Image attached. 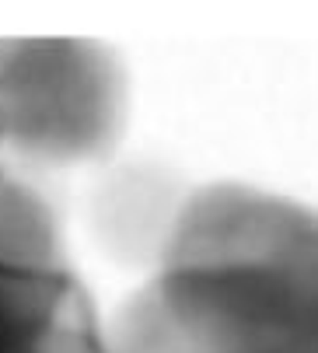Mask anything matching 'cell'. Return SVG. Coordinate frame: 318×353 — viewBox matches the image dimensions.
Segmentation results:
<instances>
[{
  "instance_id": "1",
  "label": "cell",
  "mask_w": 318,
  "mask_h": 353,
  "mask_svg": "<svg viewBox=\"0 0 318 353\" xmlns=\"http://www.w3.org/2000/svg\"><path fill=\"white\" fill-rule=\"evenodd\" d=\"M109 353H318V214L248 189L182 210Z\"/></svg>"
},
{
  "instance_id": "2",
  "label": "cell",
  "mask_w": 318,
  "mask_h": 353,
  "mask_svg": "<svg viewBox=\"0 0 318 353\" xmlns=\"http://www.w3.org/2000/svg\"><path fill=\"white\" fill-rule=\"evenodd\" d=\"M0 353H109L46 203L0 165Z\"/></svg>"
}]
</instances>
